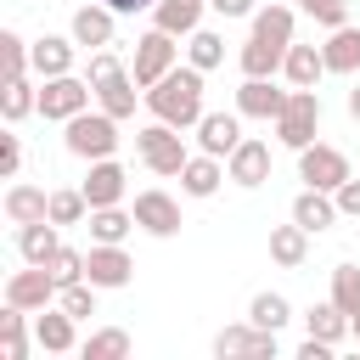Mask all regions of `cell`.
<instances>
[{
	"label": "cell",
	"mask_w": 360,
	"mask_h": 360,
	"mask_svg": "<svg viewBox=\"0 0 360 360\" xmlns=\"http://www.w3.org/2000/svg\"><path fill=\"white\" fill-rule=\"evenodd\" d=\"M135 343H129V332L124 326H101V332H90L84 343H79V354L84 360H124Z\"/></svg>",
	"instance_id": "32"
},
{
	"label": "cell",
	"mask_w": 360,
	"mask_h": 360,
	"mask_svg": "<svg viewBox=\"0 0 360 360\" xmlns=\"http://www.w3.org/2000/svg\"><path fill=\"white\" fill-rule=\"evenodd\" d=\"M287 96H292V90H276L270 79H242V90H236V112H242V118H264V124H276L281 107H287Z\"/></svg>",
	"instance_id": "14"
},
{
	"label": "cell",
	"mask_w": 360,
	"mask_h": 360,
	"mask_svg": "<svg viewBox=\"0 0 360 360\" xmlns=\"http://www.w3.org/2000/svg\"><path fill=\"white\" fill-rule=\"evenodd\" d=\"M186 62H191V68H202V73H214V68L225 62V39H219L214 28H197V34H186Z\"/></svg>",
	"instance_id": "34"
},
{
	"label": "cell",
	"mask_w": 360,
	"mask_h": 360,
	"mask_svg": "<svg viewBox=\"0 0 360 360\" xmlns=\"http://www.w3.org/2000/svg\"><path fill=\"white\" fill-rule=\"evenodd\" d=\"M225 174H231L242 191L264 186V180H270V146H264V141H253V135H242V146L225 158Z\"/></svg>",
	"instance_id": "13"
},
{
	"label": "cell",
	"mask_w": 360,
	"mask_h": 360,
	"mask_svg": "<svg viewBox=\"0 0 360 360\" xmlns=\"http://www.w3.org/2000/svg\"><path fill=\"white\" fill-rule=\"evenodd\" d=\"M253 34L270 45H292V6H259L253 11Z\"/></svg>",
	"instance_id": "33"
},
{
	"label": "cell",
	"mask_w": 360,
	"mask_h": 360,
	"mask_svg": "<svg viewBox=\"0 0 360 360\" xmlns=\"http://www.w3.org/2000/svg\"><path fill=\"white\" fill-rule=\"evenodd\" d=\"M34 343H39L45 354H68V349H79V338H73V315H68L62 304H56V309L45 304V309L34 315Z\"/></svg>",
	"instance_id": "17"
},
{
	"label": "cell",
	"mask_w": 360,
	"mask_h": 360,
	"mask_svg": "<svg viewBox=\"0 0 360 360\" xmlns=\"http://www.w3.org/2000/svg\"><path fill=\"white\" fill-rule=\"evenodd\" d=\"M45 270L56 276V287H73V281H84V253H79V248H56Z\"/></svg>",
	"instance_id": "41"
},
{
	"label": "cell",
	"mask_w": 360,
	"mask_h": 360,
	"mask_svg": "<svg viewBox=\"0 0 360 360\" xmlns=\"http://www.w3.org/2000/svg\"><path fill=\"white\" fill-rule=\"evenodd\" d=\"M349 118H354V124H360V84H354V90H349Z\"/></svg>",
	"instance_id": "49"
},
{
	"label": "cell",
	"mask_w": 360,
	"mask_h": 360,
	"mask_svg": "<svg viewBox=\"0 0 360 360\" xmlns=\"http://www.w3.org/2000/svg\"><path fill=\"white\" fill-rule=\"evenodd\" d=\"M73 34L62 39V34H45V39H34L28 45V56H34V73L39 79H56V73H73Z\"/></svg>",
	"instance_id": "20"
},
{
	"label": "cell",
	"mask_w": 360,
	"mask_h": 360,
	"mask_svg": "<svg viewBox=\"0 0 360 360\" xmlns=\"http://www.w3.org/2000/svg\"><path fill=\"white\" fill-rule=\"evenodd\" d=\"M146 107L152 118L174 124V129H197L202 124V68H169L152 90H146Z\"/></svg>",
	"instance_id": "1"
},
{
	"label": "cell",
	"mask_w": 360,
	"mask_h": 360,
	"mask_svg": "<svg viewBox=\"0 0 360 360\" xmlns=\"http://www.w3.org/2000/svg\"><path fill=\"white\" fill-rule=\"evenodd\" d=\"M236 62H242V79H276V73H281V62H287V45H270V39H259V34H253V39L242 45V56H236Z\"/></svg>",
	"instance_id": "25"
},
{
	"label": "cell",
	"mask_w": 360,
	"mask_h": 360,
	"mask_svg": "<svg viewBox=\"0 0 360 360\" xmlns=\"http://www.w3.org/2000/svg\"><path fill=\"white\" fill-rule=\"evenodd\" d=\"M90 96H96L90 79H79V73H56V79H45V90H39V112H45L51 124H68V118H79V112L90 107Z\"/></svg>",
	"instance_id": "5"
},
{
	"label": "cell",
	"mask_w": 360,
	"mask_h": 360,
	"mask_svg": "<svg viewBox=\"0 0 360 360\" xmlns=\"http://www.w3.org/2000/svg\"><path fill=\"white\" fill-rule=\"evenodd\" d=\"M62 225L56 219H34V225H17V253H22V264H51V253L62 248V236H56Z\"/></svg>",
	"instance_id": "22"
},
{
	"label": "cell",
	"mask_w": 360,
	"mask_h": 360,
	"mask_svg": "<svg viewBox=\"0 0 360 360\" xmlns=\"http://www.w3.org/2000/svg\"><path fill=\"white\" fill-rule=\"evenodd\" d=\"M56 276L45 270V264H28V270H17L11 281H6V304H17V309H45V304H56Z\"/></svg>",
	"instance_id": "11"
},
{
	"label": "cell",
	"mask_w": 360,
	"mask_h": 360,
	"mask_svg": "<svg viewBox=\"0 0 360 360\" xmlns=\"http://www.w3.org/2000/svg\"><path fill=\"white\" fill-rule=\"evenodd\" d=\"M135 73L124 68V73H112L107 84H96V101H101V112H112V118H135Z\"/></svg>",
	"instance_id": "27"
},
{
	"label": "cell",
	"mask_w": 360,
	"mask_h": 360,
	"mask_svg": "<svg viewBox=\"0 0 360 360\" xmlns=\"http://www.w3.org/2000/svg\"><path fill=\"white\" fill-rule=\"evenodd\" d=\"M96 292H101L96 281H73V287H62V292H56V304H62L73 321H90V315H96Z\"/></svg>",
	"instance_id": "40"
},
{
	"label": "cell",
	"mask_w": 360,
	"mask_h": 360,
	"mask_svg": "<svg viewBox=\"0 0 360 360\" xmlns=\"http://www.w3.org/2000/svg\"><path fill=\"white\" fill-rule=\"evenodd\" d=\"M202 6L208 0H158L152 6V28H163V34H197V22H202Z\"/></svg>",
	"instance_id": "24"
},
{
	"label": "cell",
	"mask_w": 360,
	"mask_h": 360,
	"mask_svg": "<svg viewBox=\"0 0 360 360\" xmlns=\"http://www.w3.org/2000/svg\"><path fill=\"white\" fill-rule=\"evenodd\" d=\"M321 56H326V73H354L360 68V28H332V39L321 45Z\"/></svg>",
	"instance_id": "29"
},
{
	"label": "cell",
	"mask_w": 360,
	"mask_h": 360,
	"mask_svg": "<svg viewBox=\"0 0 360 360\" xmlns=\"http://www.w3.org/2000/svg\"><path fill=\"white\" fill-rule=\"evenodd\" d=\"M242 112H202V124H197V146L202 152H214V158H231L236 146H242V124H236Z\"/></svg>",
	"instance_id": "16"
},
{
	"label": "cell",
	"mask_w": 360,
	"mask_h": 360,
	"mask_svg": "<svg viewBox=\"0 0 360 360\" xmlns=\"http://www.w3.org/2000/svg\"><path fill=\"white\" fill-rule=\"evenodd\" d=\"M292 219L315 236V231L338 225V197H332V191H321V186H304V191L292 197Z\"/></svg>",
	"instance_id": "19"
},
{
	"label": "cell",
	"mask_w": 360,
	"mask_h": 360,
	"mask_svg": "<svg viewBox=\"0 0 360 360\" xmlns=\"http://www.w3.org/2000/svg\"><path fill=\"white\" fill-rule=\"evenodd\" d=\"M298 360H332V343H321V338H304V343H298Z\"/></svg>",
	"instance_id": "46"
},
{
	"label": "cell",
	"mask_w": 360,
	"mask_h": 360,
	"mask_svg": "<svg viewBox=\"0 0 360 360\" xmlns=\"http://www.w3.org/2000/svg\"><path fill=\"white\" fill-rule=\"evenodd\" d=\"M304 332L309 338H321V343H343V332H354V321L326 298V304H309V315H304Z\"/></svg>",
	"instance_id": "28"
},
{
	"label": "cell",
	"mask_w": 360,
	"mask_h": 360,
	"mask_svg": "<svg viewBox=\"0 0 360 360\" xmlns=\"http://www.w3.org/2000/svg\"><path fill=\"white\" fill-rule=\"evenodd\" d=\"M219 180H231V174H225V158H214V152H197V158H186V169H180V191H186V197H214Z\"/></svg>",
	"instance_id": "18"
},
{
	"label": "cell",
	"mask_w": 360,
	"mask_h": 360,
	"mask_svg": "<svg viewBox=\"0 0 360 360\" xmlns=\"http://www.w3.org/2000/svg\"><path fill=\"white\" fill-rule=\"evenodd\" d=\"M248 321H253V326H264V332H281V326L292 321V304H287L281 292H253V304H248Z\"/></svg>",
	"instance_id": "35"
},
{
	"label": "cell",
	"mask_w": 360,
	"mask_h": 360,
	"mask_svg": "<svg viewBox=\"0 0 360 360\" xmlns=\"http://www.w3.org/2000/svg\"><path fill=\"white\" fill-rule=\"evenodd\" d=\"M129 276H135V264H129L124 242H90V253H84V281H96V287L107 292V287H129Z\"/></svg>",
	"instance_id": "9"
},
{
	"label": "cell",
	"mask_w": 360,
	"mask_h": 360,
	"mask_svg": "<svg viewBox=\"0 0 360 360\" xmlns=\"http://www.w3.org/2000/svg\"><path fill=\"white\" fill-rule=\"evenodd\" d=\"M281 73H287V84H298V90H315V84L326 79V56H321V45H287V62H281Z\"/></svg>",
	"instance_id": "23"
},
{
	"label": "cell",
	"mask_w": 360,
	"mask_h": 360,
	"mask_svg": "<svg viewBox=\"0 0 360 360\" xmlns=\"http://www.w3.org/2000/svg\"><path fill=\"white\" fill-rule=\"evenodd\" d=\"M135 152H141V163H146L152 174H163V180H169V174H180V169H186V158H191V152H186V141H180V129H174V124H163V118H158V124H146V129L135 135Z\"/></svg>",
	"instance_id": "4"
},
{
	"label": "cell",
	"mask_w": 360,
	"mask_h": 360,
	"mask_svg": "<svg viewBox=\"0 0 360 360\" xmlns=\"http://www.w3.org/2000/svg\"><path fill=\"white\" fill-rule=\"evenodd\" d=\"M349 174H354V169H349V158H343L338 146H326V141H309V146L298 152V180H304V186L338 191V186H343Z\"/></svg>",
	"instance_id": "8"
},
{
	"label": "cell",
	"mask_w": 360,
	"mask_h": 360,
	"mask_svg": "<svg viewBox=\"0 0 360 360\" xmlns=\"http://www.w3.org/2000/svg\"><path fill=\"white\" fill-rule=\"evenodd\" d=\"M107 11H118V17H135V11H152L158 0H101Z\"/></svg>",
	"instance_id": "48"
},
{
	"label": "cell",
	"mask_w": 360,
	"mask_h": 360,
	"mask_svg": "<svg viewBox=\"0 0 360 360\" xmlns=\"http://www.w3.org/2000/svg\"><path fill=\"white\" fill-rule=\"evenodd\" d=\"M270 259L281 264V270H298L304 259H309V231L292 219V225H270Z\"/></svg>",
	"instance_id": "26"
},
{
	"label": "cell",
	"mask_w": 360,
	"mask_h": 360,
	"mask_svg": "<svg viewBox=\"0 0 360 360\" xmlns=\"http://www.w3.org/2000/svg\"><path fill=\"white\" fill-rule=\"evenodd\" d=\"M276 332L253 326V321H236V326H219L214 332V354L219 360H276Z\"/></svg>",
	"instance_id": "6"
},
{
	"label": "cell",
	"mask_w": 360,
	"mask_h": 360,
	"mask_svg": "<svg viewBox=\"0 0 360 360\" xmlns=\"http://www.w3.org/2000/svg\"><path fill=\"white\" fill-rule=\"evenodd\" d=\"M129 214H135V225H141L146 236H174V231H180V202H174L169 191H158V186H152V191H135V208H129Z\"/></svg>",
	"instance_id": "10"
},
{
	"label": "cell",
	"mask_w": 360,
	"mask_h": 360,
	"mask_svg": "<svg viewBox=\"0 0 360 360\" xmlns=\"http://www.w3.org/2000/svg\"><path fill=\"white\" fill-rule=\"evenodd\" d=\"M298 11H309L321 28H343L349 22V0H298Z\"/></svg>",
	"instance_id": "42"
},
{
	"label": "cell",
	"mask_w": 360,
	"mask_h": 360,
	"mask_svg": "<svg viewBox=\"0 0 360 360\" xmlns=\"http://www.w3.org/2000/svg\"><path fill=\"white\" fill-rule=\"evenodd\" d=\"M51 219L56 225H84L90 219V197L84 191H51Z\"/></svg>",
	"instance_id": "39"
},
{
	"label": "cell",
	"mask_w": 360,
	"mask_h": 360,
	"mask_svg": "<svg viewBox=\"0 0 360 360\" xmlns=\"http://www.w3.org/2000/svg\"><path fill=\"white\" fill-rule=\"evenodd\" d=\"M354 338H360V315H354Z\"/></svg>",
	"instance_id": "50"
},
{
	"label": "cell",
	"mask_w": 360,
	"mask_h": 360,
	"mask_svg": "<svg viewBox=\"0 0 360 360\" xmlns=\"http://www.w3.org/2000/svg\"><path fill=\"white\" fill-rule=\"evenodd\" d=\"M332 304H338L349 321L360 315V264H338V270H332Z\"/></svg>",
	"instance_id": "37"
},
{
	"label": "cell",
	"mask_w": 360,
	"mask_h": 360,
	"mask_svg": "<svg viewBox=\"0 0 360 360\" xmlns=\"http://www.w3.org/2000/svg\"><path fill=\"white\" fill-rule=\"evenodd\" d=\"M135 231V214L129 208H90V242H124Z\"/></svg>",
	"instance_id": "31"
},
{
	"label": "cell",
	"mask_w": 360,
	"mask_h": 360,
	"mask_svg": "<svg viewBox=\"0 0 360 360\" xmlns=\"http://www.w3.org/2000/svg\"><path fill=\"white\" fill-rule=\"evenodd\" d=\"M124 163H112V158H96L90 163V174H84V197H90V208H112V202H124Z\"/></svg>",
	"instance_id": "15"
},
{
	"label": "cell",
	"mask_w": 360,
	"mask_h": 360,
	"mask_svg": "<svg viewBox=\"0 0 360 360\" xmlns=\"http://www.w3.org/2000/svg\"><path fill=\"white\" fill-rule=\"evenodd\" d=\"M332 197H338V214H349V219H360V180H354V174H349V180H343V186H338Z\"/></svg>",
	"instance_id": "45"
},
{
	"label": "cell",
	"mask_w": 360,
	"mask_h": 360,
	"mask_svg": "<svg viewBox=\"0 0 360 360\" xmlns=\"http://www.w3.org/2000/svg\"><path fill=\"white\" fill-rule=\"evenodd\" d=\"M84 51H107L112 45V34H118V11H107L101 0H90V6H79L73 11V28H68Z\"/></svg>",
	"instance_id": "12"
},
{
	"label": "cell",
	"mask_w": 360,
	"mask_h": 360,
	"mask_svg": "<svg viewBox=\"0 0 360 360\" xmlns=\"http://www.w3.org/2000/svg\"><path fill=\"white\" fill-rule=\"evenodd\" d=\"M315 129H321V90H298L292 84V96H287V107L276 118V141L292 146V152H304L315 141Z\"/></svg>",
	"instance_id": "3"
},
{
	"label": "cell",
	"mask_w": 360,
	"mask_h": 360,
	"mask_svg": "<svg viewBox=\"0 0 360 360\" xmlns=\"http://www.w3.org/2000/svg\"><path fill=\"white\" fill-rule=\"evenodd\" d=\"M0 68H6V79H22V73H34L28 39H22V34H11V28H0Z\"/></svg>",
	"instance_id": "38"
},
{
	"label": "cell",
	"mask_w": 360,
	"mask_h": 360,
	"mask_svg": "<svg viewBox=\"0 0 360 360\" xmlns=\"http://www.w3.org/2000/svg\"><path fill=\"white\" fill-rule=\"evenodd\" d=\"M0 169H6V180H17V169H22V141L17 135H0Z\"/></svg>",
	"instance_id": "44"
},
{
	"label": "cell",
	"mask_w": 360,
	"mask_h": 360,
	"mask_svg": "<svg viewBox=\"0 0 360 360\" xmlns=\"http://www.w3.org/2000/svg\"><path fill=\"white\" fill-rule=\"evenodd\" d=\"M62 141H68V152H73V158H84V163L112 158V152H118V118H112V112H101V107H96V112L84 107L79 118H68V135H62Z\"/></svg>",
	"instance_id": "2"
},
{
	"label": "cell",
	"mask_w": 360,
	"mask_h": 360,
	"mask_svg": "<svg viewBox=\"0 0 360 360\" xmlns=\"http://www.w3.org/2000/svg\"><path fill=\"white\" fill-rule=\"evenodd\" d=\"M22 315L28 309H17V304L0 309V354L6 360H28V326H22Z\"/></svg>",
	"instance_id": "36"
},
{
	"label": "cell",
	"mask_w": 360,
	"mask_h": 360,
	"mask_svg": "<svg viewBox=\"0 0 360 360\" xmlns=\"http://www.w3.org/2000/svg\"><path fill=\"white\" fill-rule=\"evenodd\" d=\"M6 219L11 225H34V219H51V191H39V186H6Z\"/></svg>",
	"instance_id": "21"
},
{
	"label": "cell",
	"mask_w": 360,
	"mask_h": 360,
	"mask_svg": "<svg viewBox=\"0 0 360 360\" xmlns=\"http://www.w3.org/2000/svg\"><path fill=\"white\" fill-rule=\"evenodd\" d=\"M219 17H253V0H208Z\"/></svg>",
	"instance_id": "47"
},
{
	"label": "cell",
	"mask_w": 360,
	"mask_h": 360,
	"mask_svg": "<svg viewBox=\"0 0 360 360\" xmlns=\"http://www.w3.org/2000/svg\"><path fill=\"white\" fill-rule=\"evenodd\" d=\"M28 112H39V90L28 84V73H22V79H6V84H0V118H6V124H22Z\"/></svg>",
	"instance_id": "30"
},
{
	"label": "cell",
	"mask_w": 360,
	"mask_h": 360,
	"mask_svg": "<svg viewBox=\"0 0 360 360\" xmlns=\"http://www.w3.org/2000/svg\"><path fill=\"white\" fill-rule=\"evenodd\" d=\"M112 73H124V62H118L112 51H90V68H84V79H90V84H107Z\"/></svg>",
	"instance_id": "43"
},
{
	"label": "cell",
	"mask_w": 360,
	"mask_h": 360,
	"mask_svg": "<svg viewBox=\"0 0 360 360\" xmlns=\"http://www.w3.org/2000/svg\"><path fill=\"white\" fill-rule=\"evenodd\" d=\"M174 56H180L174 34H163V28L141 34V39H135V56H129V73H135V84H141V90H152V84H158V79L174 68Z\"/></svg>",
	"instance_id": "7"
}]
</instances>
